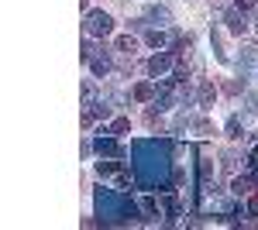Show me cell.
Returning <instances> with one entry per match:
<instances>
[{
    "mask_svg": "<svg viewBox=\"0 0 258 230\" xmlns=\"http://www.w3.org/2000/svg\"><path fill=\"white\" fill-rule=\"evenodd\" d=\"M135 155V182L141 189H169V172H172V144L162 137H145L131 144Z\"/></svg>",
    "mask_w": 258,
    "mask_h": 230,
    "instance_id": "1",
    "label": "cell"
},
{
    "mask_svg": "<svg viewBox=\"0 0 258 230\" xmlns=\"http://www.w3.org/2000/svg\"><path fill=\"white\" fill-rule=\"evenodd\" d=\"M97 216L100 223H127L141 216V203H135L131 196H124L120 189H97Z\"/></svg>",
    "mask_w": 258,
    "mask_h": 230,
    "instance_id": "2",
    "label": "cell"
},
{
    "mask_svg": "<svg viewBox=\"0 0 258 230\" xmlns=\"http://www.w3.org/2000/svg\"><path fill=\"white\" fill-rule=\"evenodd\" d=\"M83 28H86V35H93V38H107V35L114 31V18H110L107 11H86Z\"/></svg>",
    "mask_w": 258,
    "mask_h": 230,
    "instance_id": "3",
    "label": "cell"
},
{
    "mask_svg": "<svg viewBox=\"0 0 258 230\" xmlns=\"http://www.w3.org/2000/svg\"><path fill=\"white\" fill-rule=\"evenodd\" d=\"M97 175L100 179H110L114 189H127V186H131V175L124 172L120 162H97Z\"/></svg>",
    "mask_w": 258,
    "mask_h": 230,
    "instance_id": "4",
    "label": "cell"
},
{
    "mask_svg": "<svg viewBox=\"0 0 258 230\" xmlns=\"http://www.w3.org/2000/svg\"><path fill=\"white\" fill-rule=\"evenodd\" d=\"M93 148H97L100 158H124V155H127V148H124L120 141H114V137H107V134H100L97 141H93Z\"/></svg>",
    "mask_w": 258,
    "mask_h": 230,
    "instance_id": "5",
    "label": "cell"
},
{
    "mask_svg": "<svg viewBox=\"0 0 258 230\" xmlns=\"http://www.w3.org/2000/svg\"><path fill=\"white\" fill-rule=\"evenodd\" d=\"M172 65H176V55H172V52H155V55L148 58V72H152L155 79L165 76V72H169Z\"/></svg>",
    "mask_w": 258,
    "mask_h": 230,
    "instance_id": "6",
    "label": "cell"
},
{
    "mask_svg": "<svg viewBox=\"0 0 258 230\" xmlns=\"http://www.w3.org/2000/svg\"><path fill=\"white\" fill-rule=\"evenodd\" d=\"M224 24H227V31H231V35H238V38L248 31V18H244V11H241V7H231V11L224 14Z\"/></svg>",
    "mask_w": 258,
    "mask_h": 230,
    "instance_id": "7",
    "label": "cell"
},
{
    "mask_svg": "<svg viewBox=\"0 0 258 230\" xmlns=\"http://www.w3.org/2000/svg\"><path fill=\"white\" fill-rule=\"evenodd\" d=\"M90 65H93L97 76H107V72H110V55H107V48H97L93 58H90Z\"/></svg>",
    "mask_w": 258,
    "mask_h": 230,
    "instance_id": "8",
    "label": "cell"
},
{
    "mask_svg": "<svg viewBox=\"0 0 258 230\" xmlns=\"http://www.w3.org/2000/svg\"><path fill=\"white\" fill-rule=\"evenodd\" d=\"M145 21H152V24H162V28H165V24H172V14H169V7H148V14H145Z\"/></svg>",
    "mask_w": 258,
    "mask_h": 230,
    "instance_id": "9",
    "label": "cell"
},
{
    "mask_svg": "<svg viewBox=\"0 0 258 230\" xmlns=\"http://www.w3.org/2000/svg\"><path fill=\"white\" fill-rule=\"evenodd\" d=\"M214 100H217V90H214V83H200L197 103H200V107H214Z\"/></svg>",
    "mask_w": 258,
    "mask_h": 230,
    "instance_id": "10",
    "label": "cell"
},
{
    "mask_svg": "<svg viewBox=\"0 0 258 230\" xmlns=\"http://www.w3.org/2000/svg\"><path fill=\"white\" fill-rule=\"evenodd\" d=\"M162 206H165V220H169V223H176V216H179V199L165 192V196H162Z\"/></svg>",
    "mask_w": 258,
    "mask_h": 230,
    "instance_id": "11",
    "label": "cell"
},
{
    "mask_svg": "<svg viewBox=\"0 0 258 230\" xmlns=\"http://www.w3.org/2000/svg\"><path fill=\"white\" fill-rule=\"evenodd\" d=\"M127 131H131V120H127V117H117V120H114L110 127H103L100 134H127Z\"/></svg>",
    "mask_w": 258,
    "mask_h": 230,
    "instance_id": "12",
    "label": "cell"
},
{
    "mask_svg": "<svg viewBox=\"0 0 258 230\" xmlns=\"http://www.w3.org/2000/svg\"><path fill=\"white\" fill-rule=\"evenodd\" d=\"M141 213H145L148 220H155V216H159V199H155V196H145V199H141Z\"/></svg>",
    "mask_w": 258,
    "mask_h": 230,
    "instance_id": "13",
    "label": "cell"
},
{
    "mask_svg": "<svg viewBox=\"0 0 258 230\" xmlns=\"http://www.w3.org/2000/svg\"><path fill=\"white\" fill-rule=\"evenodd\" d=\"M248 189H251V179H248V175H234V182H231V192H234V196H244Z\"/></svg>",
    "mask_w": 258,
    "mask_h": 230,
    "instance_id": "14",
    "label": "cell"
},
{
    "mask_svg": "<svg viewBox=\"0 0 258 230\" xmlns=\"http://www.w3.org/2000/svg\"><path fill=\"white\" fill-rule=\"evenodd\" d=\"M152 96H155V86L152 83H138L135 86V100H152Z\"/></svg>",
    "mask_w": 258,
    "mask_h": 230,
    "instance_id": "15",
    "label": "cell"
},
{
    "mask_svg": "<svg viewBox=\"0 0 258 230\" xmlns=\"http://www.w3.org/2000/svg\"><path fill=\"white\" fill-rule=\"evenodd\" d=\"M145 41H148V45H152V48H165V31H148V35H145Z\"/></svg>",
    "mask_w": 258,
    "mask_h": 230,
    "instance_id": "16",
    "label": "cell"
},
{
    "mask_svg": "<svg viewBox=\"0 0 258 230\" xmlns=\"http://www.w3.org/2000/svg\"><path fill=\"white\" fill-rule=\"evenodd\" d=\"M117 52H127V55L138 52V41L131 38V35H124V38H117Z\"/></svg>",
    "mask_w": 258,
    "mask_h": 230,
    "instance_id": "17",
    "label": "cell"
},
{
    "mask_svg": "<svg viewBox=\"0 0 258 230\" xmlns=\"http://www.w3.org/2000/svg\"><path fill=\"white\" fill-rule=\"evenodd\" d=\"M210 41H214V55H217L220 62H227V52H224V45H220V35H217V31H210Z\"/></svg>",
    "mask_w": 258,
    "mask_h": 230,
    "instance_id": "18",
    "label": "cell"
},
{
    "mask_svg": "<svg viewBox=\"0 0 258 230\" xmlns=\"http://www.w3.org/2000/svg\"><path fill=\"white\" fill-rule=\"evenodd\" d=\"M227 134H231V137H241V120H238V117H231V120H227Z\"/></svg>",
    "mask_w": 258,
    "mask_h": 230,
    "instance_id": "19",
    "label": "cell"
},
{
    "mask_svg": "<svg viewBox=\"0 0 258 230\" xmlns=\"http://www.w3.org/2000/svg\"><path fill=\"white\" fill-rule=\"evenodd\" d=\"M234 165H238L234 151H224V169H227V172H234Z\"/></svg>",
    "mask_w": 258,
    "mask_h": 230,
    "instance_id": "20",
    "label": "cell"
},
{
    "mask_svg": "<svg viewBox=\"0 0 258 230\" xmlns=\"http://www.w3.org/2000/svg\"><path fill=\"white\" fill-rule=\"evenodd\" d=\"M244 103H248L251 114H258V93H248V96H244Z\"/></svg>",
    "mask_w": 258,
    "mask_h": 230,
    "instance_id": "21",
    "label": "cell"
},
{
    "mask_svg": "<svg viewBox=\"0 0 258 230\" xmlns=\"http://www.w3.org/2000/svg\"><path fill=\"white\" fill-rule=\"evenodd\" d=\"M83 100H86V103L93 100V83H83Z\"/></svg>",
    "mask_w": 258,
    "mask_h": 230,
    "instance_id": "22",
    "label": "cell"
},
{
    "mask_svg": "<svg viewBox=\"0 0 258 230\" xmlns=\"http://www.w3.org/2000/svg\"><path fill=\"white\" fill-rule=\"evenodd\" d=\"M234 7H241V11H251V7H255V0H234Z\"/></svg>",
    "mask_w": 258,
    "mask_h": 230,
    "instance_id": "23",
    "label": "cell"
},
{
    "mask_svg": "<svg viewBox=\"0 0 258 230\" xmlns=\"http://www.w3.org/2000/svg\"><path fill=\"white\" fill-rule=\"evenodd\" d=\"M248 210H251V213H258V196H251V203H248Z\"/></svg>",
    "mask_w": 258,
    "mask_h": 230,
    "instance_id": "24",
    "label": "cell"
},
{
    "mask_svg": "<svg viewBox=\"0 0 258 230\" xmlns=\"http://www.w3.org/2000/svg\"><path fill=\"white\" fill-rule=\"evenodd\" d=\"M251 165H255V172H258V148H255V155H251Z\"/></svg>",
    "mask_w": 258,
    "mask_h": 230,
    "instance_id": "25",
    "label": "cell"
},
{
    "mask_svg": "<svg viewBox=\"0 0 258 230\" xmlns=\"http://www.w3.org/2000/svg\"><path fill=\"white\" fill-rule=\"evenodd\" d=\"M255 24H258V18H255Z\"/></svg>",
    "mask_w": 258,
    "mask_h": 230,
    "instance_id": "26",
    "label": "cell"
}]
</instances>
